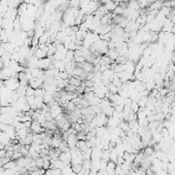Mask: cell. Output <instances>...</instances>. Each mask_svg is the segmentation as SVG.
<instances>
[{
	"mask_svg": "<svg viewBox=\"0 0 175 175\" xmlns=\"http://www.w3.org/2000/svg\"><path fill=\"white\" fill-rule=\"evenodd\" d=\"M20 81L18 78H14V77H10L8 79H5L4 81V87L7 88L8 90L10 91H17L20 87Z\"/></svg>",
	"mask_w": 175,
	"mask_h": 175,
	"instance_id": "cell-1",
	"label": "cell"
},
{
	"mask_svg": "<svg viewBox=\"0 0 175 175\" xmlns=\"http://www.w3.org/2000/svg\"><path fill=\"white\" fill-rule=\"evenodd\" d=\"M46 129L45 128H42L41 125L38 122L36 121H32V124H31V127H30V131L32 133H35V134H38V133H42V132H45Z\"/></svg>",
	"mask_w": 175,
	"mask_h": 175,
	"instance_id": "cell-2",
	"label": "cell"
},
{
	"mask_svg": "<svg viewBox=\"0 0 175 175\" xmlns=\"http://www.w3.org/2000/svg\"><path fill=\"white\" fill-rule=\"evenodd\" d=\"M29 87L33 88L34 90L35 89H38V88H42L43 85V79L42 77L41 78H35V77H32L29 81Z\"/></svg>",
	"mask_w": 175,
	"mask_h": 175,
	"instance_id": "cell-3",
	"label": "cell"
},
{
	"mask_svg": "<svg viewBox=\"0 0 175 175\" xmlns=\"http://www.w3.org/2000/svg\"><path fill=\"white\" fill-rule=\"evenodd\" d=\"M62 111H63V108H62L60 105H56V106H53V107H50V113L52 116L53 118H56L59 114L62 113Z\"/></svg>",
	"mask_w": 175,
	"mask_h": 175,
	"instance_id": "cell-4",
	"label": "cell"
},
{
	"mask_svg": "<svg viewBox=\"0 0 175 175\" xmlns=\"http://www.w3.org/2000/svg\"><path fill=\"white\" fill-rule=\"evenodd\" d=\"M66 142H67V144H68V146H69V148H70V149L75 148V147H76V142H77V137H76V135L70 134Z\"/></svg>",
	"mask_w": 175,
	"mask_h": 175,
	"instance_id": "cell-5",
	"label": "cell"
},
{
	"mask_svg": "<svg viewBox=\"0 0 175 175\" xmlns=\"http://www.w3.org/2000/svg\"><path fill=\"white\" fill-rule=\"evenodd\" d=\"M10 141H12V139H10V137L6 134V133H4V132L0 133V143H1V144L7 145Z\"/></svg>",
	"mask_w": 175,
	"mask_h": 175,
	"instance_id": "cell-6",
	"label": "cell"
},
{
	"mask_svg": "<svg viewBox=\"0 0 175 175\" xmlns=\"http://www.w3.org/2000/svg\"><path fill=\"white\" fill-rule=\"evenodd\" d=\"M61 143H62V138H57V137H54V136H53L51 147H52V148H59Z\"/></svg>",
	"mask_w": 175,
	"mask_h": 175,
	"instance_id": "cell-7",
	"label": "cell"
},
{
	"mask_svg": "<svg viewBox=\"0 0 175 175\" xmlns=\"http://www.w3.org/2000/svg\"><path fill=\"white\" fill-rule=\"evenodd\" d=\"M106 55L112 60V61H116V60L118 59V56H120V54H118V52L116 50V49H113V50H108V52L106 53Z\"/></svg>",
	"mask_w": 175,
	"mask_h": 175,
	"instance_id": "cell-8",
	"label": "cell"
},
{
	"mask_svg": "<svg viewBox=\"0 0 175 175\" xmlns=\"http://www.w3.org/2000/svg\"><path fill=\"white\" fill-rule=\"evenodd\" d=\"M34 56L35 57H37L38 59L40 60V59H43V58H46L47 57V54L45 51L41 50V49H39V47H37L35 51V54H34Z\"/></svg>",
	"mask_w": 175,
	"mask_h": 175,
	"instance_id": "cell-9",
	"label": "cell"
},
{
	"mask_svg": "<svg viewBox=\"0 0 175 175\" xmlns=\"http://www.w3.org/2000/svg\"><path fill=\"white\" fill-rule=\"evenodd\" d=\"M81 78H77V77H73V76H71V77H69L68 79V83H70V85H75V87H79L81 83Z\"/></svg>",
	"mask_w": 175,
	"mask_h": 175,
	"instance_id": "cell-10",
	"label": "cell"
},
{
	"mask_svg": "<svg viewBox=\"0 0 175 175\" xmlns=\"http://www.w3.org/2000/svg\"><path fill=\"white\" fill-rule=\"evenodd\" d=\"M102 112L107 116V118H111L113 116V112H114V107L113 106H108L106 108H104L102 110Z\"/></svg>",
	"mask_w": 175,
	"mask_h": 175,
	"instance_id": "cell-11",
	"label": "cell"
},
{
	"mask_svg": "<svg viewBox=\"0 0 175 175\" xmlns=\"http://www.w3.org/2000/svg\"><path fill=\"white\" fill-rule=\"evenodd\" d=\"M162 122H159V121H154V122H149L148 125H147V127H148V129L152 132H154V131H156L157 129H158V127L160 126V124H161Z\"/></svg>",
	"mask_w": 175,
	"mask_h": 175,
	"instance_id": "cell-12",
	"label": "cell"
},
{
	"mask_svg": "<svg viewBox=\"0 0 175 175\" xmlns=\"http://www.w3.org/2000/svg\"><path fill=\"white\" fill-rule=\"evenodd\" d=\"M34 103H35L36 106H37V109H41L43 107V105L45 104L44 101H43V97H35Z\"/></svg>",
	"mask_w": 175,
	"mask_h": 175,
	"instance_id": "cell-13",
	"label": "cell"
},
{
	"mask_svg": "<svg viewBox=\"0 0 175 175\" xmlns=\"http://www.w3.org/2000/svg\"><path fill=\"white\" fill-rule=\"evenodd\" d=\"M45 175H62L61 169H47L45 170Z\"/></svg>",
	"mask_w": 175,
	"mask_h": 175,
	"instance_id": "cell-14",
	"label": "cell"
},
{
	"mask_svg": "<svg viewBox=\"0 0 175 175\" xmlns=\"http://www.w3.org/2000/svg\"><path fill=\"white\" fill-rule=\"evenodd\" d=\"M44 94H45V90L43 88H38V89H35V91H34V96H35V97H43Z\"/></svg>",
	"mask_w": 175,
	"mask_h": 175,
	"instance_id": "cell-15",
	"label": "cell"
},
{
	"mask_svg": "<svg viewBox=\"0 0 175 175\" xmlns=\"http://www.w3.org/2000/svg\"><path fill=\"white\" fill-rule=\"evenodd\" d=\"M71 168H72V171L76 174L81 172L83 170V165L81 164H75V165H71Z\"/></svg>",
	"mask_w": 175,
	"mask_h": 175,
	"instance_id": "cell-16",
	"label": "cell"
},
{
	"mask_svg": "<svg viewBox=\"0 0 175 175\" xmlns=\"http://www.w3.org/2000/svg\"><path fill=\"white\" fill-rule=\"evenodd\" d=\"M64 91H66V92H68V93H74L76 91V87L68 83V85H66V87L64 88Z\"/></svg>",
	"mask_w": 175,
	"mask_h": 175,
	"instance_id": "cell-17",
	"label": "cell"
},
{
	"mask_svg": "<svg viewBox=\"0 0 175 175\" xmlns=\"http://www.w3.org/2000/svg\"><path fill=\"white\" fill-rule=\"evenodd\" d=\"M70 128H71V123L69 121H67L66 123L63 125V127L60 129V131H61L62 133H64V132H67V131H68Z\"/></svg>",
	"mask_w": 175,
	"mask_h": 175,
	"instance_id": "cell-18",
	"label": "cell"
},
{
	"mask_svg": "<svg viewBox=\"0 0 175 175\" xmlns=\"http://www.w3.org/2000/svg\"><path fill=\"white\" fill-rule=\"evenodd\" d=\"M35 163H36V166H37L38 168L41 169L43 167V159L41 158V157H39V158L35 160Z\"/></svg>",
	"mask_w": 175,
	"mask_h": 175,
	"instance_id": "cell-19",
	"label": "cell"
},
{
	"mask_svg": "<svg viewBox=\"0 0 175 175\" xmlns=\"http://www.w3.org/2000/svg\"><path fill=\"white\" fill-rule=\"evenodd\" d=\"M22 157H23V154H22L20 152H14V154H12V160H14V161H17V160L21 159Z\"/></svg>",
	"mask_w": 175,
	"mask_h": 175,
	"instance_id": "cell-20",
	"label": "cell"
},
{
	"mask_svg": "<svg viewBox=\"0 0 175 175\" xmlns=\"http://www.w3.org/2000/svg\"><path fill=\"white\" fill-rule=\"evenodd\" d=\"M34 89L33 88H31V87H27L26 89V97H28V96H34Z\"/></svg>",
	"mask_w": 175,
	"mask_h": 175,
	"instance_id": "cell-21",
	"label": "cell"
},
{
	"mask_svg": "<svg viewBox=\"0 0 175 175\" xmlns=\"http://www.w3.org/2000/svg\"><path fill=\"white\" fill-rule=\"evenodd\" d=\"M23 124H24V128L30 129L31 124H32V121H30V122H25V123H23Z\"/></svg>",
	"mask_w": 175,
	"mask_h": 175,
	"instance_id": "cell-22",
	"label": "cell"
},
{
	"mask_svg": "<svg viewBox=\"0 0 175 175\" xmlns=\"http://www.w3.org/2000/svg\"><path fill=\"white\" fill-rule=\"evenodd\" d=\"M5 157H6V150L0 149V158H5Z\"/></svg>",
	"mask_w": 175,
	"mask_h": 175,
	"instance_id": "cell-23",
	"label": "cell"
},
{
	"mask_svg": "<svg viewBox=\"0 0 175 175\" xmlns=\"http://www.w3.org/2000/svg\"><path fill=\"white\" fill-rule=\"evenodd\" d=\"M12 154H14V150H6V157H7V158L12 159Z\"/></svg>",
	"mask_w": 175,
	"mask_h": 175,
	"instance_id": "cell-24",
	"label": "cell"
},
{
	"mask_svg": "<svg viewBox=\"0 0 175 175\" xmlns=\"http://www.w3.org/2000/svg\"><path fill=\"white\" fill-rule=\"evenodd\" d=\"M40 175H45V174H40Z\"/></svg>",
	"mask_w": 175,
	"mask_h": 175,
	"instance_id": "cell-25",
	"label": "cell"
},
{
	"mask_svg": "<svg viewBox=\"0 0 175 175\" xmlns=\"http://www.w3.org/2000/svg\"><path fill=\"white\" fill-rule=\"evenodd\" d=\"M0 1H1V0H0Z\"/></svg>",
	"mask_w": 175,
	"mask_h": 175,
	"instance_id": "cell-26",
	"label": "cell"
}]
</instances>
